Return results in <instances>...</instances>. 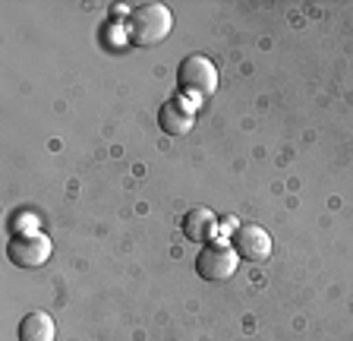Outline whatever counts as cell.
<instances>
[{
  "instance_id": "1",
  "label": "cell",
  "mask_w": 353,
  "mask_h": 341,
  "mask_svg": "<svg viewBox=\"0 0 353 341\" xmlns=\"http://www.w3.org/2000/svg\"><path fill=\"white\" fill-rule=\"evenodd\" d=\"M174 29V13L164 3H139L123 19V38L136 48H154Z\"/></svg>"
},
{
  "instance_id": "2",
  "label": "cell",
  "mask_w": 353,
  "mask_h": 341,
  "mask_svg": "<svg viewBox=\"0 0 353 341\" xmlns=\"http://www.w3.org/2000/svg\"><path fill=\"white\" fill-rule=\"evenodd\" d=\"M176 89L190 98H208L218 92V67L205 54H190L176 67Z\"/></svg>"
},
{
  "instance_id": "3",
  "label": "cell",
  "mask_w": 353,
  "mask_h": 341,
  "mask_svg": "<svg viewBox=\"0 0 353 341\" xmlns=\"http://www.w3.org/2000/svg\"><path fill=\"white\" fill-rule=\"evenodd\" d=\"M236 250L228 244V240H212L199 250L196 256V272L199 278H205V282H228L230 275L236 272Z\"/></svg>"
},
{
  "instance_id": "4",
  "label": "cell",
  "mask_w": 353,
  "mask_h": 341,
  "mask_svg": "<svg viewBox=\"0 0 353 341\" xmlns=\"http://www.w3.org/2000/svg\"><path fill=\"white\" fill-rule=\"evenodd\" d=\"M51 240L38 234V231H29V234H13L7 240V260L13 262L16 269H41L44 262L51 260Z\"/></svg>"
},
{
  "instance_id": "5",
  "label": "cell",
  "mask_w": 353,
  "mask_h": 341,
  "mask_svg": "<svg viewBox=\"0 0 353 341\" xmlns=\"http://www.w3.org/2000/svg\"><path fill=\"white\" fill-rule=\"evenodd\" d=\"M230 246H234L236 256L246 262H265L272 256V237H268V231L256 222L236 224L234 234H230Z\"/></svg>"
},
{
  "instance_id": "6",
  "label": "cell",
  "mask_w": 353,
  "mask_h": 341,
  "mask_svg": "<svg viewBox=\"0 0 353 341\" xmlns=\"http://www.w3.org/2000/svg\"><path fill=\"white\" fill-rule=\"evenodd\" d=\"M158 124L168 136H186L196 124V111H192V104H186L183 98H168V101L158 108Z\"/></svg>"
},
{
  "instance_id": "7",
  "label": "cell",
  "mask_w": 353,
  "mask_h": 341,
  "mask_svg": "<svg viewBox=\"0 0 353 341\" xmlns=\"http://www.w3.org/2000/svg\"><path fill=\"white\" fill-rule=\"evenodd\" d=\"M214 231H218V218H214L212 208L196 206L183 215V237L192 244H212Z\"/></svg>"
},
{
  "instance_id": "8",
  "label": "cell",
  "mask_w": 353,
  "mask_h": 341,
  "mask_svg": "<svg viewBox=\"0 0 353 341\" xmlns=\"http://www.w3.org/2000/svg\"><path fill=\"white\" fill-rule=\"evenodd\" d=\"M16 338H19V341H54V338H57V322H54L51 313L32 310L29 316L19 319Z\"/></svg>"
}]
</instances>
